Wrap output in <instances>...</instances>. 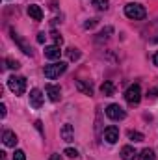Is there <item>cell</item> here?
I'll list each match as a JSON object with an SVG mask.
<instances>
[{"label":"cell","instance_id":"cell-6","mask_svg":"<svg viewBox=\"0 0 158 160\" xmlns=\"http://www.w3.org/2000/svg\"><path fill=\"white\" fill-rule=\"evenodd\" d=\"M45 89H47V95H48V99H50L52 102L60 101V97H62V89H60V86L47 84V86H45Z\"/></svg>","mask_w":158,"mask_h":160},{"label":"cell","instance_id":"cell-21","mask_svg":"<svg viewBox=\"0 0 158 160\" xmlns=\"http://www.w3.org/2000/svg\"><path fill=\"white\" fill-rule=\"evenodd\" d=\"M63 153H65L69 158H77V157H78V151H77V149H71V147H67Z\"/></svg>","mask_w":158,"mask_h":160},{"label":"cell","instance_id":"cell-11","mask_svg":"<svg viewBox=\"0 0 158 160\" xmlns=\"http://www.w3.org/2000/svg\"><path fill=\"white\" fill-rule=\"evenodd\" d=\"M2 140H4V145H7V147H15L17 145V136H15V132H11V130H6L4 132V136H2Z\"/></svg>","mask_w":158,"mask_h":160},{"label":"cell","instance_id":"cell-7","mask_svg":"<svg viewBox=\"0 0 158 160\" xmlns=\"http://www.w3.org/2000/svg\"><path fill=\"white\" fill-rule=\"evenodd\" d=\"M60 134H62V140L63 142H73L75 140V128H73V125L71 123H65L63 127H62V130H60Z\"/></svg>","mask_w":158,"mask_h":160},{"label":"cell","instance_id":"cell-27","mask_svg":"<svg viewBox=\"0 0 158 160\" xmlns=\"http://www.w3.org/2000/svg\"><path fill=\"white\" fill-rule=\"evenodd\" d=\"M45 38H47V36H45L43 32H41V34H37V43H45Z\"/></svg>","mask_w":158,"mask_h":160},{"label":"cell","instance_id":"cell-5","mask_svg":"<svg viewBox=\"0 0 158 160\" xmlns=\"http://www.w3.org/2000/svg\"><path fill=\"white\" fill-rule=\"evenodd\" d=\"M106 116L112 121H121V119L126 118V112H125L119 104H110V106L106 108Z\"/></svg>","mask_w":158,"mask_h":160},{"label":"cell","instance_id":"cell-30","mask_svg":"<svg viewBox=\"0 0 158 160\" xmlns=\"http://www.w3.org/2000/svg\"><path fill=\"white\" fill-rule=\"evenodd\" d=\"M153 62H155V65H156V67H158V52H156V54H155V58H153Z\"/></svg>","mask_w":158,"mask_h":160},{"label":"cell","instance_id":"cell-13","mask_svg":"<svg viewBox=\"0 0 158 160\" xmlns=\"http://www.w3.org/2000/svg\"><path fill=\"white\" fill-rule=\"evenodd\" d=\"M28 15H30L34 21H41V19H43V11H41L39 6H36V4H30V6H28Z\"/></svg>","mask_w":158,"mask_h":160},{"label":"cell","instance_id":"cell-2","mask_svg":"<svg viewBox=\"0 0 158 160\" xmlns=\"http://www.w3.org/2000/svg\"><path fill=\"white\" fill-rule=\"evenodd\" d=\"M65 69H67L65 62H54L50 65H45V77L48 80H54V78H58L60 75H63Z\"/></svg>","mask_w":158,"mask_h":160},{"label":"cell","instance_id":"cell-14","mask_svg":"<svg viewBox=\"0 0 158 160\" xmlns=\"http://www.w3.org/2000/svg\"><path fill=\"white\" fill-rule=\"evenodd\" d=\"M101 93H102L104 97H112V95L116 93V86H114L112 82H104V84L101 86Z\"/></svg>","mask_w":158,"mask_h":160},{"label":"cell","instance_id":"cell-28","mask_svg":"<svg viewBox=\"0 0 158 160\" xmlns=\"http://www.w3.org/2000/svg\"><path fill=\"white\" fill-rule=\"evenodd\" d=\"M84 26H86V28H91V26H95V19H91V22H86Z\"/></svg>","mask_w":158,"mask_h":160},{"label":"cell","instance_id":"cell-20","mask_svg":"<svg viewBox=\"0 0 158 160\" xmlns=\"http://www.w3.org/2000/svg\"><path fill=\"white\" fill-rule=\"evenodd\" d=\"M67 56H69V60L75 62V60H78L80 58V50L78 48H69V50H67Z\"/></svg>","mask_w":158,"mask_h":160},{"label":"cell","instance_id":"cell-3","mask_svg":"<svg viewBox=\"0 0 158 160\" xmlns=\"http://www.w3.org/2000/svg\"><path fill=\"white\" fill-rule=\"evenodd\" d=\"M7 88L15 93V95H22L26 91V78L24 77H9L7 78Z\"/></svg>","mask_w":158,"mask_h":160},{"label":"cell","instance_id":"cell-10","mask_svg":"<svg viewBox=\"0 0 158 160\" xmlns=\"http://www.w3.org/2000/svg\"><path fill=\"white\" fill-rule=\"evenodd\" d=\"M104 140H106L108 143H116L119 140V128L117 127H108V128H104Z\"/></svg>","mask_w":158,"mask_h":160},{"label":"cell","instance_id":"cell-1","mask_svg":"<svg viewBox=\"0 0 158 160\" xmlns=\"http://www.w3.org/2000/svg\"><path fill=\"white\" fill-rule=\"evenodd\" d=\"M125 15L128 19H132V21H143L147 17V11H145V8L141 4H134L132 2V4L125 6Z\"/></svg>","mask_w":158,"mask_h":160},{"label":"cell","instance_id":"cell-24","mask_svg":"<svg viewBox=\"0 0 158 160\" xmlns=\"http://www.w3.org/2000/svg\"><path fill=\"white\" fill-rule=\"evenodd\" d=\"M6 63H7V67H11V69H19V67H21V63L15 62V60H6Z\"/></svg>","mask_w":158,"mask_h":160},{"label":"cell","instance_id":"cell-29","mask_svg":"<svg viewBox=\"0 0 158 160\" xmlns=\"http://www.w3.org/2000/svg\"><path fill=\"white\" fill-rule=\"evenodd\" d=\"M50 160H63V158H62V155H52Z\"/></svg>","mask_w":158,"mask_h":160},{"label":"cell","instance_id":"cell-4","mask_svg":"<svg viewBox=\"0 0 158 160\" xmlns=\"http://www.w3.org/2000/svg\"><path fill=\"white\" fill-rule=\"evenodd\" d=\"M125 99H126L128 104H138L141 101V88H140V84H132L125 91Z\"/></svg>","mask_w":158,"mask_h":160},{"label":"cell","instance_id":"cell-25","mask_svg":"<svg viewBox=\"0 0 158 160\" xmlns=\"http://www.w3.org/2000/svg\"><path fill=\"white\" fill-rule=\"evenodd\" d=\"M52 38H54V43H56L58 47H62V43H63V38H62L60 34H56V32H54V34H52Z\"/></svg>","mask_w":158,"mask_h":160},{"label":"cell","instance_id":"cell-15","mask_svg":"<svg viewBox=\"0 0 158 160\" xmlns=\"http://www.w3.org/2000/svg\"><path fill=\"white\" fill-rule=\"evenodd\" d=\"M77 88H78V91H82L84 95H89V97L93 95V88H91L89 84H86L84 80H78V82H77Z\"/></svg>","mask_w":158,"mask_h":160},{"label":"cell","instance_id":"cell-16","mask_svg":"<svg viewBox=\"0 0 158 160\" xmlns=\"http://www.w3.org/2000/svg\"><path fill=\"white\" fill-rule=\"evenodd\" d=\"M11 36H13V39H15L17 43H19V47H21V50H22L24 54H32V48H30V47H28V45H26L24 41L21 39V38H19V36H17L15 32H11Z\"/></svg>","mask_w":158,"mask_h":160},{"label":"cell","instance_id":"cell-8","mask_svg":"<svg viewBox=\"0 0 158 160\" xmlns=\"http://www.w3.org/2000/svg\"><path fill=\"white\" fill-rule=\"evenodd\" d=\"M30 104L34 108H41V104H43V93H41V89L34 88L30 91Z\"/></svg>","mask_w":158,"mask_h":160},{"label":"cell","instance_id":"cell-17","mask_svg":"<svg viewBox=\"0 0 158 160\" xmlns=\"http://www.w3.org/2000/svg\"><path fill=\"white\" fill-rule=\"evenodd\" d=\"M91 4H93V8L99 9V11H104V9H108V6H110L108 0H93Z\"/></svg>","mask_w":158,"mask_h":160},{"label":"cell","instance_id":"cell-22","mask_svg":"<svg viewBox=\"0 0 158 160\" xmlns=\"http://www.w3.org/2000/svg\"><path fill=\"white\" fill-rule=\"evenodd\" d=\"M13 160H26V155H24V151L17 149V151L13 153Z\"/></svg>","mask_w":158,"mask_h":160},{"label":"cell","instance_id":"cell-19","mask_svg":"<svg viewBox=\"0 0 158 160\" xmlns=\"http://www.w3.org/2000/svg\"><path fill=\"white\" fill-rule=\"evenodd\" d=\"M128 138H130L132 142H143V134L138 132V130H130V132H128Z\"/></svg>","mask_w":158,"mask_h":160},{"label":"cell","instance_id":"cell-23","mask_svg":"<svg viewBox=\"0 0 158 160\" xmlns=\"http://www.w3.org/2000/svg\"><path fill=\"white\" fill-rule=\"evenodd\" d=\"M112 32H114V28H112V26H108V28H106V30H102V32H101V34H99V36H101V38H99V41L102 39V38H104V39H106V38H108V34H112Z\"/></svg>","mask_w":158,"mask_h":160},{"label":"cell","instance_id":"cell-12","mask_svg":"<svg viewBox=\"0 0 158 160\" xmlns=\"http://www.w3.org/2000/svg\"><path fill=\"white\" fill-rule=\"evenodd\" d=\"M136 149L132 147V145H125L123 149H121V158L123 160H134L136 158Z\"/></svg>","mask_w":158,"mask_h":160},{"label":"cell","instance_id":"cell-18","mask_svg":"<svg viewBox=\"0 0 158 160\" xmlns=\"http://www.w3.org/2000/svg\"><path fill=\"white\" fill-rule=\"evenodd\" d=\"M140 160H155V151L153 149H143L140 153Z\"/></svg>","mask_w":158,"mask_h":160},{"label":"cell","instance_id":"cell-26","mask_svg":"<svg viewBox=\"0 0 158 160\" xmlns=\"http://www.w3.org/2000/svg\"><path fill=\"white\" fill-rule=\"evenodd\" d=\"M0 118H6V104H0Z\"/></svg>","mask_w":158,"mask_h":160},{"label":"cell","instance_id":"cell-9","mask_svg":"<svg viewBox=\"0 0 158 160\" xmlns=\"http://www.w3.org/2000/svg\"><path fill=\"white\" fill-rule=\"evenodd\" d=\"M62 56V50L58 45H50V47H45V58L47 60H60Z\"/></svg>","mask_w":158,"mask_h":160}]
</instances>
